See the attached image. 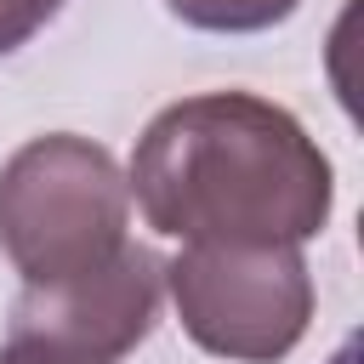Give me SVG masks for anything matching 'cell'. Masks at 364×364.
Segmentation results:
<instances>
[{"instance_id":"obj_1","label":"cell","mask_w":364,"mask_h":364,"mask_svg":"<svg viewBox=\"0 0 364 364\" xmlns=\"http://www.w3.org/2000/svg\"><path fill=\"white\" fill-rule=\"evenodd\" d=\"M125 188L142 222L182 245H307L336 210L318 136L256 91L165 102L136 136Z\"/></svg>"},{"instance_id":"obj_2","label":"cell","mask_w":364,"mask_h":364,"mask_svg":"<svg viewBox=\"0 0 364 364\" xmlns=\"http://www.w3.org/2000/svg\"><path fill=\"white\" fill-rule=\"evenodd\" d=\"M131 239L119 159L74 131L28 136L0 165V250L23 284H63L114 262Z\"/></svg>"},{"instance_id":"obj_3","label":"cell","mask_w":364,"mask_h":364,"mask_svg":"<svg viewBox=\"0 0 364 364\" xmlns=\"http://www.w3.org/2000/svg\"><path fill=\"white\" fill-rule=\"evenodd\" d=\"M165 296L188 341L228 364H279L313 324L301 245H182L165 262Z\"/></svg>"},{"instance_id":"obj_4","label":"cell","mask_w":364,"mask_h":364,"mask_svg":"<svg viewBox=\"0 0 364 364\" xmlns=\"http://www.w3.org/2000/svg\"><path fill=\"white\" fill-rule=\"evenodd\" d=\"M165 301V262L125 239V250L63 284H23L0 341V364H119L136 353Z\"/></svg>"},{"instance_id":"obj_5","label":"cell","mask_w":364,"mask_h":364,"mask_svg":"<svg viewBox=\"0 0 364 364\" xmlns=\"http://www.w3.org/2000/svg\"><path fill=\"white\" fill-rule=\"evenodd\" d=\"M301 0H165V11L199 34H262L296 17Z\"/></svg>"},{"instance_id":"obj_6","label":"cell","mask_w":364,"mask_h":364,"mask_svg":"<svg viewBox=\"0 0 364 364\" xmlns=\"http://www.w3.org/2000/svg\"><path fill=\"white\" fill-rule=\"evenodd\" d=\"M57 11H63V0H0V57L23 51Z\"/></svg>"}]
</instances>
